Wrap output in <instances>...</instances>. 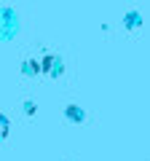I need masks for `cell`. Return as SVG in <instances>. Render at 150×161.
<instances>
[{"mask_svg":"<svg viewBox=\"0 0 150 161\" xmlns=\"http://www.w3.org/2000/svg\"><path fill=\"white\" fill-rule=\"evenodd\" d=\"M6 134H8V118H6L3 113H0V140L6 137Z\"/></svg>","mask_w":150,"mask_h":161,"instance_id":"7a4b0ae2","label":"cell"},{"mask_svg":"<svg viewBox=\"0 0 150 161\" xmlns=\"http://www.w3.org/2000/svg\"><path fill=\"white\" fill-rule=\"evenodd\" d=\"M24 73H38V62H24Z\"/></svg>","mask_w":150,"mask_h":161,"instance_id":"277c9868","label":"cell"},{"mask_svg":"<svg viewBox=\"0 0 150 161\" xmlns=\"http://www.w3.org/2000/svg\"><path fill=\"white\" fill-rule=\"evenodd\" d=\"M67 113H70V118H75V121H78V118H83V113H81L78 108H75V105H72V108L67 110Z\"/></svg>","mask_w":150,"mask_h":161,"instance_id":"3957f363","label":"cell"},{"mask_svg":"<svg viewBox=\"0 0 150 161\" xmlns=\"http://www.w3.org/2000/svg\"><path fill=\"white\" fill-rule=\"evenodd\" d=\"M59 64H62V59L59 57H46L43 59V64H40V70H46V73H51V75H59Z\"/></svg>","mask_w":150,"mask_h":161,"instance_id":"6da1fadb","label":"cell"}]
</instances>
